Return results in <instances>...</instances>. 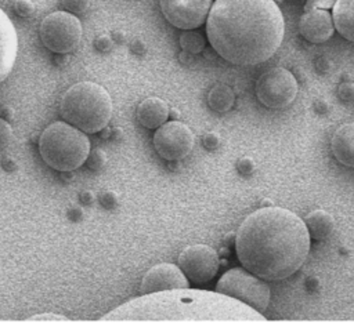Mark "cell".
<instances>
[{
    "label": "cell",
    "mask_w": 354,
    "mask_h": 334,
    "mask_svg": "<svg viewBox=\"0 0 354 334\" xmlns=\"http://www.w3.org/2000/svg\"><path fill=\"white\" fill-rule=\"evenodd\" d=\"M188 284V277L178 265L163 262L149 268L145 272L141 279L140 291L141 294H149L173 288H185Z\"/></svg>",
    "instance_id": "12"
},
{
    "label": "cell",
    "mask_w": 354,
    "mask_h": 334,
    "mask_svg": "<svg viewBox=\"0 0 354 334\" xmlns=\"http://www.w3.org/2000/svg\"><path fill=\"white\" fill-rule=\"evenodd\" d=\"M169 115L170 109L167 104L158 97L145 98L137 106V120L145 128L160 127L163 123H166Z\"/></svg>",
    "instance_id": "16"
},
{
    "label": "cell",
    "mask_w": 354,
    "mask_h": 334,
    "mask_svg": "<svg viewBox=\"0 0 354 334\" xmlns=\"http://www.w3.org/2000/svg\"><path fill=\"white\" fill-rule=\"evenodd\" d=\"M177 264L188 280L195 284H203L216 276L220 259L210 246L191 244L180 253Z\"/></svg>",
    "instance_id": "10"
},
{
    "label": "cell",
    "mask_w": 354,
    "mask_h": 334,
    "mask_svg": "<svg viewBox=\"0 0 354 334\" xmlns=\"http://www.w3.org/2000/svg\"><path fill=\"white\" fill-rule=\"evenodd\" d=\"M335 30L332 15L325 8L306 11L299 21L300 35L310 43L319 44L330 39Z\"/></svg>",
    "instance_id": "13"
},
{
    "label": "cell",
    "mask_w": 354,
    "mask_h": 334,
    "mask_svg": "<svg viewBox=\"0 0 354 334\" xmlns=\"http://www.w3.org/2000/svg\"><path fill=\"white\" fill-rule=\"evenodd\" d=\"M100 200H101L102 206L112 208V207H115V204L118 203V196H116V193H115V192H112V190H106V192H104V193L101 195Z\"/></svg>",
    "instance_id": "28"
},
{
    "label": "cell",
    "mask_w": 354,
    "mask_h": 334,
    "mask_svg": "<svg viewBox=\"0 0 354 334\" xmlns=\"http://www.w3.org/2000/svg\"><path fill=\"white\" fill-rule=\"evenodd\" d=\"M61 117L84 132L104 130L112 116L109 92L94 81H79L71 86L59 102Z\"/></svg>",
    "instance_id": "4"
},
{
    "label": "cell",
    "mask_w": 354,
    "mask_h": 334,
    "mask_svg": "<svg viewBox=\"0 0 354 334\" xmlns=\"http://www.w3.org/2000/svg\"><path fill=\"white\" fill-rule=\"evenodd\" d=\"M11 138H12V128L10 123L6 119L0 117V149L6 148L10 144Z\"/></svg>",
    "instance_id": "24"
},
{
    "label": "cell",
    "mask_w": 354,
    "mask_h": 334,
    "mask_svg": "<svg viewBox=\"0 0 354 334\" xmlns=\"http://www.w3.org/2000/svg\"><path fill=\"white\" fill-rule=\"evenodd\" d=\"M213 0H159L160 11L173 26L188 30L205 23Z\"/></svg>",
    "instance_id": "11"
},
{
    "label": "cell",
    "mask_w": 354,
    "mask_h": 334,
    "mask_svg": "<svg viewBox=\"0 0 354 334\" xmlns=\"http://www.w3.org/2000/svg\"><path fill=\"white\" fill-rule=\"evenodd\" d=\"M304 224L307 226L310 237L318 242L325 240L333 232L335 226L333 217L322 208L314 210L310 214H307L304 218Z\"/></svg>",
    "instance_id": "18"
},
{
    "label": "cell",
    "mask_w": 354,
    "mask_h": 334,
    "mask_svg": "<svg viewBox=\"0 0 354 334\" xmlns=\"http://www.w3.org/2000/svg\"><path fill=\"white\" fill-rule=\"evenodd\" d=\"M18 54V36L14 23L0 8V83L14 68Z\"/></svg>",
    "instance_id": "14"
},
{
    "label": "cell",
    "mask_w": 354,
    "mask_h": 334,
    "mask_svg": "<svg viewBox=\"0 0 354 334\" xmlns=\"http://www.w3.org/2000/svg\"><path fill=\"white\" fill-rule=\"evenodd\" d=\"M94 46L97 47V50H100V51H102V52H106V51H109V50L112 48L113 41H112V39H111L109 36L101 35V36H98V37L94 40Z\"/></svg>",
    "instance_id": "27"
},
{
    "label": "cell",
    "mask_w": 354,
    "mask_h": 334,
    "mask_svg": "<svg viewBox=\"0 0 354 334\" xmlns=\"http://www.w3.org/2000/svg\"><path fill=\"white\" fill-rule=\"evenodd\" d=\"M39 152L43 161L62 173L79 168L90 153V141L84 131L68 121L48 124L39 138Z\"/></svg>",
    "instance_id": "5"
},
{
    "label": "cell",
    "mask_w": 354,
    "mask_h": 334,
    "mask_svg": "<svg viewBox=\"0 0 354 334\" xmlns=\"http://www.w3.org/2000/svg\"><path fill=\"white\" fill-rule=\"evenodd\" d=\"M0 117H3L6 120H10L12 117V109L10 106H3L0 109Z\"/></svg>",
    "instance_id": "32"
},
{
    "label": "cell",
    "mask_w": 354,
    "mask_h": 334,
    "mask_svg": "<svg viewBox=\"0 0 354 334\" xmlns=\"http://www.w3.org/2000/svg\"><path fill=\"white\" fill-rule=\"evenodd\" d=\"M283 33V17L274 0H216L206 19L210 46L234 65L270 59Z\"/></svg>",
    "instance_id": "2"
},
{
    "label": "cell",
    "mask_w": 354,
    "mask_h": 334,
    "mask_svg": "<svg viewBox=\"0 0 354 334\" xmlns=\"http://www.w3.org/2000/svg\"><path fill=\"white\" fill-rule=\"evenodd\" d=\"M332 18L335 29L346 40L354 43V0H336Z\"/></svg>",
    "instance_id": "17"
},
{
    "label": "cell",
    "mask_w": 354,
    "mask_h": 334,
    "mask_svg": "<svg viewBox=\"0 0 354 334\" xmlns=\"http://www.w3.org/2000/svg\"><path fill=\"white\" fill-rule=\"evenodd\" d=\"M14 11L17 12V15H19L22 18H28V17L33 15L35 4L30 0H15L14 1Z\"/></svg>",
    "instance_id": "23"
},
{
    "label": "cell",
    "mask_w": 354,
    "mask_h": 334,
    "mask_svg": "<svg viewBox=\"0 0 354 334\" xmlns=\"http://www.w3.org/2000/svg\"><path fill=\"white\" fill-rule=\"evenodd\" d=\"M39 35L46 48L55 54H68L80 43L82 23L72 12L55 11L43 18Z\"/></svg>",
    "instance_id": "7"
},
{
    "label": "cell",
    "mask_w": 354,
    "mask_h": 334,
    "mask_svg": "<svg viewBox=\"0 0 354 334\" xmlns=\"http://www.w3.org/2000/svg\"><path fill=\"white\" fill-rule=\"evenodd\" d=\"M235 102V94L227 84H216L207 92V105L218 113L228 112Z\"/></svg>",
    "instance_id": "19"
},
{
    "label": "cell",
    "mask_w": 354,
    "mask_h": 334,
    "mask_svg": "<svg viewBox=\"0 0 354 334\" xmlns=\"http://www.w3.org/2000/svg\"><path fill=\"white\" fill-rule=\"evenodd\" d=\"M102 319L140 322H242L263 320V315L223 293L185 287L142 294L112 309Z\"/></svg>",
    "instance_id": "3"
},
{
    "label": "cell",
    "mask_w": 354,
    "mask_h": 334,
    "mask_svg": "<svg viewBox=\"0 0 354 334\" xmlns=\"http://www.w3.org/2000/svg\"><path fill=\"white\" fill-rule=\"evenodd\" d=\"M253 168H254L253 161H252L250 159H248V157L241 159V160L238 161V170H239L241 173H243V174H249Z\"/></svg>",
    "instance_id": "31"
},
{
    "label": "cell",
    "mask_w": 354,
    "mask_h": 334,
    "mask_svg": "<svg viewBox=\"0 0 354 334\" xmlns=\"http://www.w3.org/2000/svg\"><path fill=\"white\" fill-rule=\"evenodd\" d=\"M65 11L72 14H83L90 6V0H61Z\"/></svg>",
    "instance_id": "22"
},
{
    "label": "cell",
    "mask_w": 354,
    "mask_h": 334,
    "mask_svg": "<svg viewBox=\"0 0 354 334\" xmlns=\"http://www.w3.org/2000/svg\"><path fill=\"white\" fill-rule=\"evenodd\" d=\"M274 1H275V3H281L282 0H274Z\"/></svg>",
    "instance_id": "35"
},
{
    "label": "cell",
    "mask_w": 354,
    "mask_h": 334,
    "mask_svg": "<svg viewBox=\"0 0 354 334\" xmlns=\"http://www.w3.org/2000/svg\"><path fill=\"white\" fill-rule=\"evenodd\" d=\"M235 251L243 268L277 282L293 275L310 251V233L295 213L282 207H263L249 214L235 236Z\"/></svg>",
    "instance_id": "1"
},
{
    "label": "cell",
    "mask_w": 354,
    "mask_h": 334,
    "mask_svg": "<svg viewBox=\"0 0 354 334\" xmlns=\"http://www.w3.org/2000/svg\"><path fill=\"white\" fill-rule=\"evenodd\" d=\"M337 94L342 99H346V101L353 99L354 98V83H351V81L342 83L337 88Z\"/></svg>",
    "instance_id": "25"
},
{
    "label": "cell",
    "mask_w": 354,
    "mask_h": 334,
    "mask_svg": "<svg viewBox=\"0 0 354 334\" xmlns=\"http://www.w3.org/2000/svg\"><path fill=\"white\" fill-rule=\"evenodd\" d=\"M202 141H203V146H206L207 149H214V148H217L218 144H220V138H218V135L214 134V132H207V134H205L203 138H202Z\"/></svg>",
    "instance_id": "29"
},
{
    "label": "cell",
    "mask_w": 354,
    "mask_h": 334,
    "mask_svg": "<svg viewBox=\"0 0 354 334\" xmlns=\"http://www.w3.org/2000/svg\"><path fill=\"white\" fill-rule=\"evenodd\" d=\"M336 3V0H307L306 6H304V10L308 11V10H313V8H330L333 7Z\"/></svg>",
    "instance_id": "26"
},
{
    "label": "cell",
    "mask_w": 354,
    "mask_h": 334,
    "mask_svg": "<svg viewBox=\"0 0 354 334\" xmlns=\"http://www.w3.org/2000/svg\"><path fill=\"white\" fill-rule=\"evenodd\" d=\"M180 47L183 51L189 54H199L205 48V37L199 32H194V29H188L180 35Z\"/></svg>",
    "instance_id": "20"
},
{
    "label": "cell",
    "mask_w": 354,
    "mask_h": 334,
    "mask_svg": "<svg viewBox=\"0 0 354 334\" xmlns=\"http://www.w3.org/2000/svg\"><path fill=\"white\" fill-rule=\"evenodd\" d=\"M152 142L156 153L162 159L174 161L184 159L192 150L195 137L187 124L171 120L156 128Z\"/></svg>",
    "instance_id": "9"
},
{
    "label": "cell",
    "mask_w": 354,
    "mask_h": 334,
    "mask_svg": "<svg viewBox=\"0 0 354 334\" xmlns=\"http://www.w3.org/2000/svg\"><path fill=\"white\" fill-rule=\"evenodd\" d=\"M216 291L249 305L261 315L268 308L271 298V291L266 280L246 268H232L227 271L218 279Z\"/></svg>",
    "instance_id": "6"
},
{
    "label": "cell",
    "mask_w": 354,
    "mask_h": 334,
    "mask_svg": "<svg viewBox=\"0 0 354 334\" xmlns=\"http://www.w3.org/2000/svg\"><path fill=\"white\" fill-rule=\"evenodd\" d=\"M330 148L335 159L346 166L354 167V123H346L335 131Z\"/></svg>",
    "instance_id": "15"
},
{
    "label": "cell",
    "mask_w": 354,
    "mask_h": 334,
    "mask_svg": "<svg viewBox=\"0 0 354 334\" xmlns=\"http://www.w3.org/2000/svg\"><path fill=\"white\" fill-rule=\"evenodd\" d=\"M256 97L271 109H282L289 106L299 91L297 80L285 68H271L266 70L256 81Z\"/></svg>",
    "instance_id": "8"
},
{
    "label": "cell",
    "mask_w": 354,
    "mask_h": 334,
    "mask_svg": "<svg viewBox=\"0 0 354 334\" xmlns=\"http://www.w3.org/2000/svg\"><path fill=\"white\" fill-rule=\"evenodd\" d=\"M29 320H68L62 315H55V313H40V315H33L29 317Z\"/></svg>",
    "instance_id": "30"
},
{
    "label": "cell",
    "mask_w": 354,
    "mask_h": 334,
    "mask_svg": "<svg viewBox=\"0 0 354 334\" xmlns=\"http://www.w3.org/2000/svg\"><path fill=\"white\" fill-rule=\"evenodd\" d=\"M80 199L83 203H90L93 200V193L88 192V190H84L80 193Z\"/></svg>",
    "instance_id": "33"
},
{
    "label": "cell",
    "mask_w": 354,
    "mask_h": 334,
    "mask_svg": "<svg viewBox=\"0 0 354 334\" xmlns=\"http://www.w3.org/2000/svg\"><path fill=\"white\" fill-rule=\"evenodd\" d=\"M105 163H106V156H105V153H104L100 148H97V149H94L93 152H90L88 156H87V159H86L87 167H88L90 170H94V171L102 168Z\"/></svg>",
    "instance_id": "21"
},
{
    "label": "cell",
    "mask_w": 354,
    "mask_h": 334,
    "mask_svg": "<svg viewBox=\"0 0 354 334\" xmlns=\"http://www.w3.org/2000/svg\"><path fill=\"white\" fill-rule=\"evenodd\" d=\"M71 215H72V219L77 221V219L82 217V211H80L77 207H73L72 211H71Z\"/></svg>",
    "instance_id": "34"
}]
</instances>
